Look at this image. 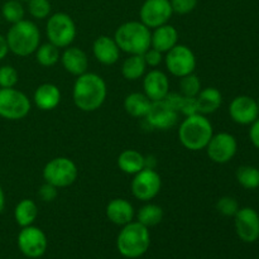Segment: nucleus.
I'll use <instances>...</instances> for the list:
<instances>
[{
	"instance_id": "f257e3e1",
	"label": "nucleus",
	"mask_w": 259,
	"mask_h": 259,
	"mask_svg": "<svg viewBox=\"0 0 259 259\" xmlns=\"http://www.w3.org/2000/svg\"><path fill=\"white\" fill-rule=\"evenodd\" d=\"M108 96L105 80L95 72L77 76L72 89V100L81 111L93 113L100 109Z\"/></svg>"
},
{
	"instance_id": "f03ea898",
	"label": "nucleus",
	"mask_w": 259,
	"mask_h": 259,
	"mask_svg": "<svg viewBox=\"0 0 259 259\" xmlns=\"http://www.w3.org/2000/svg\"><path fill=\"white\" fill-rule=\"evenodd\" d=\"M214 136L212 124L206 115L197 113L186 116L179 128V139L182 147L191 152L202 151Z\"/></svg>"
},
{
	"instance_id": "7ed1b4c3",
	"label": "nucleus",
	"mask_w": 259,
	"mask_h": 259,
	"mask_svg": "<svg viewBox=\"0 0 259 259\" xmlns=\"http://www.w3.org/2000/svg\"><path fill=\"white\" fill-rule=\"evenodd\" d=\"M5 39L9 52L19 57H28L33 55L40 45L39 28L32 20L23 19L12 24Z\"/></svg>"
},
{
	"instance_id": "20e7f679",
	"label": "nucleus",
	"mask_w": 259,
	"mask_h": 259,
	"mask_svg": "<svg viewBox=\"0 0 259 259\" xmlns=\"http://www.w3.org/2000/svg\"><path fill=\"white\" fill-rule=\"evenodd\" d=\"M151 29L138 20L123 23L114 33L119 50L128 55H143L151 47Z\"/></svg>"
},
{
	"instance_id": "39448f33",
	"label": "nucleus",
	"mask_w": 259,
	"mask_h": 259,
	"mask_svg": "<svg viewBox=\"0 0 259 259\" xmlns=\"http://www.w3.org/2000/svg\"><path fill=\"white\" fill-rule=\"evenodd\" d=\"M151 245L149 229L138 222H131L121 228L116 248L123 257L136 259L146 254Z\"/></svg>"
},
{
	"instance_id": "423d86ee",
	"label": "nucleus",
	"mask_w": 259,
	"mask_h": 259,
	"mask_svg": "<svg viewBox=\"0 0 259 259\" xmlns=\"http://www.w3.org/2000/svg\"><path fill=\"white\" fill-rule=\"evenodd\" d=\"M48 42L58 48H67L75 40L77 29L72 18L66 13H55L50 15L46 24Z\"/></svg>"
},
{
	"instance_id": "0eeeda50",
	"label": "nucleus",
	"mask_w": 259,
	"mask_h": 259,
	"mask_svg": "<svg viewBox=\"0 0 259 259\" xmlns=\"http://www.w3.org/2000/svg\"><path fill=\"white\" fill-rule=\"evenodd\" d=\"M42 176L45 182L53 185L57 189H63L71 186L77 180L78 168L68 157H56L43 167Z\"/></svg>"
},
{
	"instance_id": "6e6552de",
	"label": "nucleus",
	"mask_w": 259,
	"mask_h": 259,
	"mask_svg": "<svg viewBox=\"0 0 259 259\" xmlns=\"http://www.w3.org/2000/svg\"><path fill=\"white\" fill-rule=\"evenodd\" d=\"M32 109L29 98L15 88L0 89V118L22 120Z\"/></svg>"
},
{
	"instance_id": "1a4fd4ad",
	"label": "nucleus",
	"mask_w": 259,
	"mask_h": 259,
	"mask_svg": "<svg viewBox=\"0 0 259 259\" xmlns=\"http://www.w3.org/2000/svg\"><path fill=\"white\" fill-rule=\"evenodd\" d=\"M132 194L137 200L148 202L161 192L162 179L158 172L151 167H144L134 175L131 184Z\"/></svg>"
},
{
	"instance_id": "9d476101",
	"label": "nucleus",
	"mask_w": 259,
	"mask_h": 259,
	"mask_svg": "<svg viewBox=\"0 0 259 259\" xmlns=\"http://www.w3.org/2000/svg\"><path fill=\"white\" fill-rule=\"evenodd\" d=\"M163 61L167 71L179 78L194 73L196 68V56L191 48L185 45L175 46L172 50L166 52Z\"/></svg>"
},
{
	"instance_id": "9b49d317",
	"label": "nucleus",
	"mask_w": 259,
	"mask_h": 259,
	"mask_svg": "<svg viewBox=\"0 0 259 259\" xmlns=\"http://www.w3.org/2000/svg\"><path fill=\"white\" fill-rule=\"evenodd\" d=\"M207 157L214 163L225 164L232 161L238 151V142L233 134L222 132L214 134L206 146Z\"/></svg>"
},
{
	"instance_id": "f8f14e48",
	"label": "nucleus",
	"mask_w": 259,
	"mask_h": 259,
	"mask_svg": "<svg viewBox=\"0 0 259 259\" xmlns=\"http://www.w3.org/2000/svg\"><path fill=\"white\" fill-rule=\"evenodd\" d=\"M18 247L19 250L28 258H39L46 253L48 240L45 232L37 227L22 228L18 234Z\"/></svg>"
},
{
	"instance_id": "ddd939ff",
	"label": "nucleus",
	"mask_w": 259,
	"mask_h": 259,
	"mask_svg": "<svg viewBox=\"0 0 259 259\" xmlns=\"http://www.w3.org/2000/svg\"><path fill=\"white\" fill-rule=\"evenodd\" d=\"M174 10L169 0H146L139 10L141 22L149 29L167 24Z\"/></svg>"
},
{
	"instance_id": "4468645a",
	"label": "nucleus",
	"mask_w": 259,
	"mask_h": 259,
	"mask_svg": "<svg viewBox=\"0 0 259 259\" xmlns=\"http://www.w3.org/2000/svg\"><path fill=\"white\" fill-rule=\"evenodd\" d=\"M237 235L244 243H254L259 239V214L253 207H242L234 215Z\"/></svg>"
},
{
	"instance_id": "2eb2a0df",
	"label": "nucleus",
	"mask_w": 259,
	"mask_h": 259,
	"mask_svg": "<svg viewBox=\"0 0 259 259\" xmlns=\"http://www.w3.org/2000/svg\"><path fill=\"white\" fill-rule=\"evenodd\" d=\"M147 123L154 129L167 131L174 128L179 121V113L164 100L152 101L151 109L144 118Z\"/></svg>"
},
{
	"instance_id": "dca6fc26",
	"label": "nucleus",
	"mask_w": 259,
	"mask_h": 259,
	"mask_svg": "<svg viewBox=\"0 0 259 259\" xmlns=\"http://www.w3.org/2000/svg\"><path fill=\"white\" fill-rule=\"evenodd\" d=\"M229 115L237 124L250 125L257 120L259 115L257 101L248 95L237 96L229 105Z\"/></svg>"
},
{
	"instance_id": "f3484780",
	"label": "nucleus",
	"mask_w": 259,
	"mask_h": 259,
	"mask_svg": "<svg viewBox=\"0 0 259 259\" xmlns=\"http://www.w3.org/2000/svg\"><path fill=\"white\" fill-rule=\"evenodd\" d=\"M143 91L151 101L163 100L169 93V80L166 73L153 68L143 76Z\"/></svg>"
},
{
	"instance_id": "a211bd4d",
	"label": "nucleus",
	"mask_w": 259,
	"mask_h": 259,
	"mask_svg": "<svg viewBox=\"0 0 259 259\" xmlns=\"http://www.w3.org/2000/svg\"><path fill=\"white\" fill-rule=\"evenodd\" d=\"M93 55L101 65L113 66L119 61L120 50L113 37L99 35L93 43Z\"/></svg>"
},
{
	"instance_id": "6ab92c4d",
	"label": "nucleus",
	"mask_w": 259,
	"mask_h": 259,
	"mask_svg": "<svg viewBox=\"0 0 259 259\" xmlns=\"http://www.w3.org/2000/svg\"><path fill=\"white\" fill-rule=\"evenodd\" d=\"M60 61L66 72L71 73L76 77L88 72L89 57L85 51L81 50V48L73 47V46L65 48V51L61 55Z\"/></svg>"
},
{
	"instance_id": "aec40b11",
	"label": "nucleus",
	"mask_w": 259,
	"mask_h": 259,
	"mask_svg": "<svg viewBox=\"0 0 259 259\" xmlns=\"http://www.w3.org/2000/svg\"><path fill=\"white\" fill-rule=\"evenodd\" d=\"M105 212L108 219L113 224L120 225V227H124V225L133 222L134 217H136V211H134L132 202H129L125 199H121V197L110 200L106 205Z\"/></svg>"
},
{
	"instance_id": "412c9836",
	"label": "nucleus",
	"mask_w": 259,
	"mask_h": 259,
	"mask_svg": "<svg viewBox=\"0 0 259 259\" xmlns=\"http://www.w3.org/2000/svg\"><path fill=\"white\" fill-rule=\"evenodd\" d=\"M61 90L57 85L51 82L42 83L35 89L33 101L35 106L42 111H51L57 108L61 103Z\"/></svg>"
},
{
	"instance_id": "4be33fe9",
	"label": "nucleus",
	"mask_w": 259,
	"mask_h": 259,
	"mask_svg": "<svg viewBox=\"0 0 259 259\" xmlns=\"http://www.w3.org/2000/svg\"><path fill=\"white\" fill-rule=\"evenodd\" d=\"M179 45V32L171 24H163L154 28L151 34V47L162 53L168 52L169 50Z\"/></svg>"
},
{
	"instance_id": "5701e85b",
	"label": "nucleus",
	"mask_w": 259,
	"mask_h": 259,
	"mask_svg": "<svg viewBox=\"0 0 259 259\" xmlns=\"http://www.w3.org/2000/svg\"><path fill=\"white\" fill-rule=\"evenodd\" d=\"M197 110L202 115L212 114L222 106L223 95L217 88L201 89L196 96Z\"/></svg>"
},
{
	"instance_id": "b1692460",
	"label": "nucleus",
	"mask_w": 259,
	"mask_h": 259,
	"mask_svg": "<svg viewBox=\"0 0 259 259\" xmlns=\"http://www.w3.org/2000/svg\"><path fill=\"white\" fill-rule=\"evenodd\" d=\"M116 163L121 172L134 176L146 167V157L136 149H125L119 154Z\"/></svg>"
},
{
	"instance_id": "393cba45",
	"label": "nucleus",
	"mask_w": 259,
	"mask_h": 259,
	"mask_svg": "<svg viewBox=\"0 0 259 259\" xmlns=\"http://www.w3.org/2000/svg\"><path fill=\"white\" fill-rule=\"evenodd\" d=\"M152 101L144 93H132L124 99V110L133 118H146L151 109Z\"/></svg>"
},
{
	"instance_id": "a878e982",
	"label": "nucleus",
	"mask_w": 259,
	"mask_h": 259,
	"mask_svg": "<svg viewBox=\"0 0 259 259\" xmlns=\"http://www.w3.org/2000/svg\"><path fill=\"white\" fill-rule=\"evenodd\" d=\"M147 63L143 55H129L121 63V75L128 81H137L146 75Z\"/></svg>"
},
{
	"instance_id": "bb28decb",
	"label": "nucleus",
	"mask_w": 259,
	"mask_h": 259,
	"mask_svg": "<svg viewBox=\"0 0 259 259\" xmlns=\"http://www.w3.org/2000/svg\"><path fill=\"white\" fill-rule=\"evenodd\" d=\"M38 218V206L35 201L30 199H23L14 209V219L20 228L33 225Z\"/></svg>"
},
{
	"instance_id": "cd10ccee",
	"label": "nucleus",
	"mask_w": 259,
	"mask_h": 259,
	"mask_svg": "<svg viewBox=\"0 0 259 259\" xmlns=\"http://www.w3.org/2000/svg\"><path fill=\"white\" fill-rule=\"evenodd\" d=\"M163 220V209L159 205L147 202L146 205L141 207L137 212V222L142 225L149 228L156 227Z\"/></svg>"
},
{
	"instance_id": "c85d7f7f",
	"label": "nucleus",
	"mask_w": 259,
	"mask_h": 259,
	"mask_svg": "<svg viewBox=\"0 0 259 259\" xmlns=\"http://www.w3.org/2000/svg\"><path fill=\"white\" fill-rule=\"evenodd\" d=\"M34 53L37 62L43 67H52L61 58L60 48L50 42L39 45V47L37 48Z\"/></svg>"
},
{
	"instance_id": "c756f323",
	"label": "nucleus",
	"mask_w": 259,
	"mask_h": 259,
	"mask_svg": "<svg viewBox=\"0 0 259 259\" xmlns=\"http://www.w3.org/2000/svg\"><path fill=\"white\" fill-rule=\"evenodd\" d=\"M238 184L245 190H255L259 187V169L254 166H240L237 169Z\"/></svg>"
},
{
	"instance_id": "7c9ffc66",
	"label": "nucleus",
	"mask_w": 259,
	"mask_h": 259,
	"mask_svg": "<svg viewBox=\"0 0 259 259\" xmlns=\"http://www.w3.org/2000/svg\"><path fill=\"white\" fill-rule=\"evenodd\" d=\"M2 14L8 23L14 24V23L24 19L25 10L22 2H19V0H8L3 4Z\"/></svg>"
},
{
	"instance_id": "2f4dec72",
	"label": "nucleus",
	"mask_w": 259,
	"mask_h": 259,
	"mask_svg": "<svg viewBox=\"0 0 259 259\" xmlns=\"http://www.w3.org/2000/svg\"><path fill=\"white\" fill-rule=\"evenodd\" d=\"M180 94L184 96H189V98H196L197 94L201 91V81L197 77L195 73H190V75L184 76L180 78Z\"/></svg>"
},
{
	"instance_id": "473e14b6",
	"label": "nucleus",
	"mask_w": 259,
	"mask_h": 259,
	"mask_svg": "<svg viewBox=\"0 0 259 259\" xmlns=\"http://www.w3.org/2000/svg\"><path fill=\"white\" fill-rule=\"evenodd\" d=\"M51 7L50 0H29L28 2V12L34 19H46L50 17Z\"/></svg>"
},
{
	"instance_id": "72a5a7b5",
	"label": "nucleus",
	"mask_w": 259,
	"mask_h": 259,
	"mask_svg": "<svg viewBox=\"0 0 259 259\" xmlns=\"http://www.w3.org/2000/svg\"><path fill=\"white\" fill-rule=\"evenodd\" d=\"M215 207H217L219 214H222L223 217H228V218L234 217V215L238 212V210L240 209L237 200L232 196L220 197V199L217 201Z\"/></svg>"
},
{
	"instance_id": "f704fd0d",
	"label": "nucleus",
	"mask_w": 259,
	"mask_h": 259,
	"mask_svg": "<svg viewBox=\"0 0 259 259\" xmlns=\"http://www.w3.org/2000/svg\"><path fill=\"white\" fill-rule=\"evenodd\" d=\"M18 81H19V75L13 66L4 65L0 67V89L15 88Z\"/></svg>"
},
{
	"instance_id": "c9c22d12",
	"label": "nucleus",
	"mask_w": 259,
	"mask_h": 259,
	"mask_svg": "<svg viewBox=\"0 0 259 259\" xmlns=\"http://www.w3.org/2000/svg\"><path fill=\"white\" fill-rule=\"evenodd\" d=\"M169 2L174 13L180 15L189 14L197 5V0H169Z\"/></svg>"
},
{
	"instance_id": "e433bc0d",
	"label": "nucleus",
	"mask_w": 259,
	"mask_h": 259,
	"mask_svg": "<svg viewBox=\"0 0 259 259\" xmlns=\"http://www.w3.org/2000/svg\"><path fill=\"white\" fill-rule=\"evenodd\" d=\"M38 196L42 201L45 202H52L57 199L58 196V189L53 185L48 184V182H45L42 186L38 190Z\"/></svg>"
},
{
	"instance_id": "4c0bfd02",
	"label": "nucleus",
	"mask_w": 259,
	"mask_h": 259,
	"mask_svg": "<svg viewBox=\"0 0 259 259\" xmlns=\"http://www.w3.org/2000/svg\"><path fill=\"white\" fill-rule=\"evenodd\" d=\"M179 113L184 114L185 116H190L199 113V110H197L196 98H189V96L182 95V101L181 105H180Z\"/></svg>"
},
{
	"instance_id": "58836bf2",
	"label": "nucleus",
	"mask_w": 259,
	"mask_h": 259,
	"mask_svg": "<svg viewBox=\"0 0 259 259\" xmlns=\"http://www.w3.org/2000/svg\"><path fill=\"white\" fill-rule=\"evenodd\" d=\"M162 55H163L162 52L149 47L148 50L143 53V57H144V61H146L147 66H149V67L152 68H156L158 67V66L162 63V61H163V56Z\"/></svg>"
},
{
	"instance_id": "ea45409f",
	"label": "nucleus",
	"mask_w": 259,
	"mask_h": 259,
	"mask_svg": "<svg viewBox=\"0 0 259 259\" xmlns=\"http://www.w3.org/2000/svg\"><path fill=\"white\" fill-rule=\"evenodd\" d=\"M249 139L250 142H252L253 146L259 149V118L254 121V123L250 124Z\"/></svg>"
},
{
	"instance_id": "a19ab883",
	"label": "nucleus",
	"mask_w": 259,
	"mask_h": 259,
	"mask_svg": "<svg viewBox=\"0 0 259 259\" xmlns=\"http://www.w3.org/2000/svg\"><path fill=\"white\" fill-rule=\"evenodd\" d=\"M8 52H9V48H8L7 39H5L4 35L0 34V62L7 57Z\"/></svg>"
},
{
	"instance_id": "79ce46f5",
	"label": "nucleus",
	"mask_w": 259,
	"mask_h": 259,
	"mask_svg": "<svg viewBox=\"0 0 259 259\" xmlns=\"http://www.w3.org/2000/svg\"><path fill=\"white\" fill-rule=\"evenodd\" d=\"M5 207V192L3 190L2 185H0V212H3Z\"/></svg>"
},
{
	"instance_id": "37998d69",
	"label": "nucleus",
	"mask_w": 259,
	"mask_h": 259,
	"mask_svg": "<svg viewBox=\"0 0 259 259\" xmlns=\"http://www.w3.org/2000/svg\"><path fill=\"white\" fill-rule=\"evenodd\" d=\"M19 2H27L28 3V2H29V0H19Z\"/></svg>"
},
{
	"instance_id": "c03bdc74",
	"label": "nucleus",
	"mask_w": 259,
	"mask_h": 259,
	"mask_svg": "<svg viewBox=\"0 0 259 259\" xmlns=\"http://www.w3.org/2000/svg\"><path fill=\"white\" fill-rule=\"evenodd\" d=\"M257 104H258V109H259V98H258V100H257Z\"/></svg>"
}]
</instances>
